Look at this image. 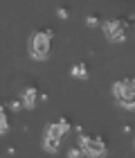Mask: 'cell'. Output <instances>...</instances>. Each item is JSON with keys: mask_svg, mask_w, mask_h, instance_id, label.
Here are the masks:
<instances>
[{"mask_svg": "<svg viewBox=\"0 0 135 158\" xmlns=\"http://www.w3.org/2000/svg\"><path fill=\"white\" fill-rule=\"evenodd\" d=\"M59 145H61V140H56V138H50V135L43 138V149L47 154H56L59 152Z\"/></svg>", "mask_w": 135, "mask_h": 158, "instance_id": "7", "label": "cell"}, {"mask_svg": "<svg viewBox=\"0 0 135 158\" xmlns=\"http://www.w3.org/2000/svg\"><path fill=\"white\" fill-rule=\"evenodd\" d=\"M70 131V124L66 120H59V122H52V124H47L45 129V135H50V138H56V140H61L63 135H66Z\"/></svg>", "mask_w": 135, "mask_h": 158, "instance_id": "5", "label": "cell"}, {"mask_svg": "<svg viewBox=\"0 0 135 158\" xmlns=\"http://www.w3.org/2000/svg\"><path fill=\"white\" fill-rule=\"evenodd\" d=\"M52 50V32H34L30 36V54L32 59L43 61L50 56Z\"/></svg>", "mask_w": 135, "mask_h": 158, "instance_id": "1", "label": "cell"}, {"mask_svg": "<svg viewBox=\"0 0 135 158\" xmlns=\"http://www.w3.org/2000/svg\"><path fill=\"white\" fill-rule=\"evenodd\" d=\"M79 149H81V154H86L90 158H101L106 156V145H104V140H99L95 138V135H79Z\"/></svg>", "mask_w": 135, "mask_h": 158, "instance_id": "3", "label": "cell"}, {"mask_svg": "<svg viewBox=\"0 0 135 158\" xmlns=\"http://www.w3.org/2000/svg\"><path fill=\"white\" fill-rule=\"evenodd\" d=\"M104 34H106V36H108V41H113V43L126 41V27H124V23H122L119 18L106 20V23H104Z\"/></svg>", "mask_w": 135, "mask_h": 158, "instance_id": "4", "label": "cell"}, {"mask_svg": "<svg viewBox=\"0 0 135 158\" xmlns=\"http://www.w3.org/2000/svg\"><path fill=\"white\" fill-rule=\"evenodd\" d=\"M36 99H38V90H36V88H25L20 104H23L25 109H32V111H34V106H36Z\"/></svg>", "mask_w": 135, "mask_h": 158, "instance_id": "6", "label": "cell"}, {"mask_svg": "<svg viewBox=\"0 0 135 158\" xmlns=\"http://www.w3.org/2000/svg\"><path fill=\"white\" fill-rule=\"evenodd\" d=\"M9 106H11V111H18L23 104H20V99H11V104H9Z\"/></svg>", "mask_w": 135, "mask_h": 158, "instance_id": "12", "label": "cell"}, {"mask_svg": "<svg viewBox=\"0 0 135 158\" xmlns=\"http://www.w3.org/2000/svg\"><path fill=\"white\" fill-rule=\"evenodd\" d=\"M72 77H77V79H88V68H86V63H77V66L72 68Z\"/></svg>", "mask_w": 135, "mask_h": 158, "instance_id": "8", "label": "cell"}, {"mask_svg": "<svg viewBox=\"0 0 135 158\" xmlns=\"http://www.w3.org/2000/svg\"><path fill=\"white\" fill-rule=\"evenodd\" d=\"M113 95H115L119 106H124L126 111H133V106H135V86H133V79L115 81V86H113Z\"/></svg>", "mask_w": 135, "mask_h": 158, "instance_id": "2", "label": "cell"}, {"mask_svg": "<svg viewBox=\"0 0 135 158\" xmlns=\"http://www.w3.org/2000/svg\"><path fill=\"white\" fill-rule=\"evenodd\" d=\"M83 154H81V149L79 147H70L68 149V158H81Z\"/></svg>", "mask_w": 135, "mask_h": 158, "instance_id": "10", "label": "cell"}, {"mask_svg": "<svg viewBox=\"0 0 135 158\" xmlns=\"http://www.w3.org/2000/svg\"><path fill=\"white\" fill-rule=\"evenodd\" d=\"M7 131H9V120H7L5 109H0V133H7Z\"/></svg>", "mask_w": 135, "mask_h": 158, "instance_id": "9", "label": "cell"}, {"mask_svg": "<svg viewBox=\"0 0 135 158\" xmlns=\"http://www.w3.org/2000/svg\"><path fill=\"white\" fill-rule=\"evenodd\" d=\"M86 25L97 27V25H99V18H97V16H88V18H86Z\"/></svg>", "mask_w": 135, "mask_h": 158, "instance_id": "11", "label": "cell"}]
</instances>
